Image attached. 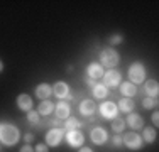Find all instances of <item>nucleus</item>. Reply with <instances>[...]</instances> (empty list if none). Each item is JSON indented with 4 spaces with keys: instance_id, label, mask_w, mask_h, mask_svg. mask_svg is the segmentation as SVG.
Masks as SVG:
<instances>
[{
    "instance_id": "nucleus-1",
    "label": "nucleus",
    "mask_w": 159,
    "mask_h": 152,
    "mask_svg": "<svg viewBox=\"0 0 159 152\" xmlns=\"http://www.w3.org/2000/svg\"><path fill=\"white\" fill-rule=\"evenodd\" d=\"M19 128L14 127L10 123H0V142L3 145L10 147V145H16L19 142Z\"/></svg>"
},
{
    "instance_id": "nucleus-2",
    "label": "nucleus",
    "mask_w": 159,
    "mask_h": 152,
    "mask_svg": "<svg viewBox=\"0 0 159 152\" xmlns=\"http://www.w3.org/2000/svg\"><path fill=\"white\" fill-rule=\"evenodd\" d=\"M100 61H102V64L107 66V68H115L117 64H119V52L112 47H107L100 52Z\"/></svg>"
},
{
    "instance_id": "nucleus-3",
    "label": "nucleus",
    "mask_w": 159,
    "mask_h": 152,
    "mask_svg": "<svg viewBox=\"0 0 159 152\" xmlns=\"http://www.w3.org/2000/svg\"><path fill=\"white\" fill-rule=\"evenodd\" d=\"M129 78H130V83L137 85V83H142L144 78H146V69L141 63H134L129 68Z\"/></svg>"
},
{
    "instance_id": "nucleus-4",
    "label": "nucleus",
    "mask_w": 159,
    "mask_h": 152,
    "mask_svg": "<svg viewBox=\"0 0 159 152\" xmlns=\"http://www.w3.org/2000/svg\"><path fill=\"white\" fill-rule=\"evenodd\" d=\"M124 144L129 147V149L135 150V149H141L142 145V137L137 134V132H127L124 135Z\"/></svg>"
},
{
    "instance_id": "nucleus-5",
    "label": "nucleus",
    "mask_w": 159,
    "mask_h": 152,
    "mask_svg": "<svg viewBox=\"0 0 159 152\" xmlns=\"http://www.w3.org/2000/svg\"><path fill=\"white\" fill-rule=\"evenodd\" d=\"M64 137V132L61 130V128H51V130L46 134V144L51 147H56L59 145V142L63 140Z\"/></svg>"
},
{
    "instance_id": "nucleus-6",
    "label": "nucleus",
    "mask_w": 159,
    "mask_h": 152,
    "mask_svg": "<svg viewBox=\"0 0 159 152\" xmlns=\"http://www.w3.org/2000/svg\"><path fill=\"white\" fill-rule=\"evenodd\" d=\"M100 112L105 118H115L117 113H119V108H117V105L113 101H103L100 105Z\"/></svg>"
},
{
    "instance_id": "nucleus-7",
    "label": "nucleus",
    "mask_w": 159,
    "mask_h": 152,
    "mask_svg": "<svg viewBox=\"0 0 159 152\" xmlns=\"http://www.w3.org/2000/svg\"><path fill=\"white\" fill-rule=\"evenodd\" d=\"M68 144L73 147H80L83 145V142H85V139H83V134L80 130H70L68 132Z\"/></svg>"
},
{
    "instance_id": "nucleus-8",
    "label": "nucleus",
    "mask_w": 159,
    "mask_h": 152,
    "mask_svg": "<svg viewBox=\"0 0 159 152\" xmlns=\"http://www.w3.org/2000/svg\"><path fill=\"white\" fill-rule=\"evenodd\" d=\"M103 79H105V85L108 86H119L122 76H120L119 71H107V73H103Z\"/></svg>"
},
{
    "instance_id": "nucleus-9",
    "label": "nucleus",
    "mask_w": 159,
    "mask_h": 152,
    "mask_svg": "<svg viewBox=\"0 0 159 152\" xmlns=\"http://www.w3.org/2000/svg\"><path fill=\"white\" fill-rule=\"evenodd\" d=\"M52 93H54L58 98H66L68 95H70V86H68L64 81H58V83H54Z\"/></svg>"
},
{
    "instance_id": "nucleus-10",
    "label": "nucleus",
    "mask_w": 159,
    "mask_h": 152,
    "mask_svg": "<svg viewBox=\"0 0 159 152\" xmlns=\"http://www.w3.org/2000/svg\"><path fill=\"white\" fill-rule=\"evenodd\" d=\"M17 105H19V108L24 110V112H31V108H32L31 96H29V95H25V93H20L17 96Z\"/></svg>"
},
{
    "instance_id": "nucleus-11",
    "label": "nucleus",
    "mask_w": 159,
    "mask_h": 152,
    "mask_svg": "<svg viewBox=\"0 0 159 152\" xmlns=\"http://www.w3.org/2000/svg\"><path fill=\"white\" fill-rule=\"evenodd\" d=\"M51 93H52V88L48 85V83H41V85L36 88V96L39 98V100H48Z\"/></svg>"
},
{
    "instance_id": "nucleus-12",
    "label": "nucleus",
    "mask_w": 159,
    "mask_h": 152,
    "mask_svg": "<svg viewBox=\"0 0 159 152\" xmlns=\"http://www.w3.org/2000/svg\"><path fill=\"white\" fill-rule=\"evenodd\" d=\"M90 135H92V140H93L95 144H98V145L105 144V140H107V132H105L103 128H100V127H98V128H93Z\"/></svg>"
},
{
    "instance_id": "nucleus-13",
    "label": "nucleus",
    "mask_w": 159,
    "mask_h": 152,
    "mask_svg": "<svg viewBox=\"0 0 159 152\" xmlns=\"http://www.w3.org/2000/svg\"><path fill=\"white\" fill-rule=\"evenodd\" d=\"M127 123L130 125L132 128H134V132L144 127V120H142V117H141V115H135V113H130V115L127 117Z\"/></svg>"
},
{
    "instance_id": "nucleus-14",
    "label": "nucleus",
    "mask_w": 159,
    "mask_h": 152,
    "mask_svg": "<svg viewBox=\"0 0 159 152\" xmlns=\"http://www.w3.org/2000/svg\"><path fill=\"white\" fill-rule=\"evenodd\" d=\"M80 112L83 113V115H92V113H95V101L93 100H85L80 103Z\"/></svg>"
},
{
    "instance_id": "nucleus-15",
    "label": "nucleus",
    "mask_w": 159,
    "mask_h": 152,
    "mask_svg": "<svg viewBox=\"0 0 159 152\" xmlns=\"http://www.w3.org/2000/svg\"><path fill=\"white\" fill-rule=\"evenodd\" d=\"M86 76H90V78H93V79L102 78V76H103V68H102L100 64H97V63H92L88 66V74Z\"/></svg>"
},
{
    "instance_id": "nucleus-16",
    "label": "nucleus",
    "mask_w": 159,
    "mask_h": 152,
    "mask_svg": "<svg viewBox=\"0 0 159 152\" xmlns=\"http://www.w3.org/2000/svg\"><path fill=\"white\" fill-rule=\"evenodd\" d=\"M122 95L124 96H127V98H130V96H134L135 93H137V86L134 85V83H130V81H125V83H122Z\"/></svg>"
},
{
    "instance_id": "nucleus-17",
    "label": "nucleus",
    "mask_w": 159,
    "mask_h": 152,
    "mask_svg": "<svg viewBox=\"0 0 159 152\" xmlns=\"http://www.w3.org/2000/svg\"><path fill=\"white\" fill-rule=\"evenodd\" d=\"M56 117H58V118H68V117H70V105L68 103H58L56 105Z\"/></svg>"
},
{
    "instance_id": "nucleus-18",
    "label": "nucleus",
    "mask_w": 159,
    "mask_h": 152,
    "mask_svg": "<svg viewBox=\"0 0 159 152\" xmlns=\"http://www.w3.org/2000/svg\"><path fill=\"white\" fill-rule=\"evenodd\" d=\"M52 110H54V105L49 100H43L39 103V106H37V113H39V115H49Z\"/></svg>"
},
{
    "instance_id": "nucleus-19",
    "label": "nucleus",
    "mask_w": 159,
    "mask_h": 152,
    "mask_svg": "<svg viewBox=\"0 0 159 152\" xmlns=\"http://www.w3.org/2000/svg\"><path fill=\"white\" fill-rule=\"evenodd\" d=\"M146 93L149 95V96H154L157 98V93H159V85L156 79H149V81L146 83Z\"/></svg>"
},
{
    "instance_id": "nucleus-20",
    "label": "nucleus",
    "mask_w": 159,
    "mask_h": 152,
    "mask_svg": "<svg viewBox=\"0 0 159 152\" xmlns=\"http://www.w3.org/2000/svg\"><path fill=\"white\" fill-rule=\"evenodd\" d=\"M117 108H119L120 112H132V110H134V101H132V98H122Z\"/></svg>"
},
{
    "instance_id": "nucleus-21",
    "label": "nucleus",
    "mask_w": 159,
    "mask_h": 152,
    "mask_svg": "<svg viewBox=\"0 0 159 152\" xmlns=\"http://www.w3.org/2000/svg\"><path fill=\"white\" fill-rule=\"evenodd\" d=\"M113 122H112V130L113 132H122L124 128H125V122H124V118L122 117H115V118H112Z\"/></svg>"
},
{
    "instance_id": "nucleus-22",
    "label": "nucleus",
    "mask_w": 159,
    "mask_h": 152,
    "mask_svg": "<svg viewBox=\"0 0 159 152\" xmlns=\"http://www.w3.org/2000/svg\"><path fill=\"white\" fill-rule=\"evenodd\" d=\"M80 120L78 118H75V117H68L66 118V125H64V127H66V130L70 132V130H78V127H80Z\"/></svg>"
},
{
    "instance_id": "nucleus-23",
    "label": "nucleus",
    "mask_w": 159,
    "mask_h": 152,
    "mask_svg": "<svg viewBox=\"0 0 159 152\" xmlns=\"http://www.w3.org/2000/svg\"><path fill=\"white\" fill-rule=\"evenodd\" d=\"M93 96L95 98H105L107 96V86L105 85H95L93 86Z\"/></svg>"
},
{
    "instance_id": "nucleus-24",
    "label": "nucleus",
    "mask_w": 159,
    "mask_h": 152,
    "mask_svg": "<svg viewBox=\"0 0 159 152\" xmlns=\"http://www.w3.org/2000/svg\"><path fill=\"white\" fill-rule=\"evenodd\" d=\"M156 137H157V134H156V130H154V128H144V140H146V142H154V140H156Z\"/></svg>"
},
{
    "instance_id": "nucleus-25",
    "label": "nucleus",
    "mask_w": 159,
    "mask_h": 152,
    "mask_svg": "<svg viewBox=\"0 0 159 152\" xmlns=\"http://www.w3.org/2000/svg\"><path fill=\"white\" fill-rule=\"evenodd\" d=\"M142 105H144V108H154L157 105V100L154 96H147V98H144Z\"/></svg>"
},
{
    "instance_id": "nucleus-26",
    "label": "nucleus",
    "mask_w": 159,
    "mask_h": 152,
    "mask_svg": "<svg viewBox=\"0 0 159 152\" xmlns=\"http://www.w3.org/2000/svg\"><path fill=\"white\" fill-rule=\"evenodd\" d=\"M39 113H37V112H29L27 113V120L29 122H31V123H34V125H36V123H39Z\"/></svg>"
},
{
    "instance_id": "nucleus-27",
    "label": "nucleus",
    "mask_w": 159,
    "mask_h": 152,
    "mask_svg": "<svg viewBox=\"0 0 159 152\" xmlns=\"http://www.w3.org/2000/svg\"><path fill=\"white\" fill-rule=\"evenodd\" d=\"M122 41H124L122 34H113V36L108 37V42H110V44H120Z\"/></svg>"
},
{
    "instance_id": "nucleus-28",
    "label": "nucleus",
    "mask_w": 159,
    "mask_h": 152,
    "mask_svg": "<svg viewBox=\"0 0 159 152\" xmlns=\"http://www.w3.org/2000/svg\"><path fill=\"white\" fill-rule=\"evenodd\" d=\"M34 152H49L46 144H37V147L34 149Z\"/></svg>"
},
{
    "instance_id": "nucleus-29",
    "label": "nucleus",
    "mask_w": 159,
    "mask_h": 152,
    "mask_svg": "<svg viewBox=\"0 0 159 152\" xmlns=\"http://www.w3.org/2000/svg\"><path fill=\"white\" fill-rule=\"evenodd\" d=\"M24 140H25V144L32 142V140H34V135H32V134H25V135H24Z\"/></svg>"
},
{
    "instance_id": "nucleus-30",
    "label": "nucleus",
    "mask_w": 159,
    "mask_h": 152,
    "mask_svg": "<svg viewBox=\"0 0 159 152\" xmlns=\"http://www.w3.org/2000/svg\"><path fill=\"white\" fill-rule=\"evenodd\" d=\"M20 152H34V149H32L31 145H29V144H25V145L20 149Z\"/></svg>"
},
{
    "instance_id": "nucleus-31",
    "label": "nucleus",
    "mask_w": 159,
    "mask_h": 152,
    "mask_svg": "<svg viewBox=\"0 0 159 152\" xmlns=\"http://www.w3.org/2000/svg\"><path fill=\"white\" fill-rule=\"evenodd\" d=\"M120 144H122V139H120V137H113V145L119 147Z\"/></svg>"
},
{
    "instance_id": "nucleus-32",
    "label": "nucleus",
    "mask_w": 159,
    "mask_h": 152,
    "mask_svg": "<svg viewBox=\"0 0 159 152\" xmlns=\"http://www.w3.org/2000/svg\"><path fill=\"white\" fill-rule=\"evenodd\" d=\"M85 81L88 83V85H92V86H95V85H97V83H95V79H93V78H90V76H86V78H85Z\"/></svg>"
},
{
    "instance_id": "nucleus-33",
    "label": "nucleus",
    "mask_w": 159,
    "mask_h": 152,
    "mask_svg": "<svg viewBox=\"0 0 159 152\" xmlns=\"http://www.w3.org/2000/svg\"><path fill=\"white\" fill-rule=\"evenodd\" d=\"M152 123H154V125L159 123V115H157V113H154V115H152Z\"/></svg>"
},
{
    "instance_id": "nucleus-34",
    "label": "nucleus",
    "mask_w": 159,
    "mask_h": 152,
    "mask_svg": "<svg viewBox=\"0 0 159 152\" xmlns=\"http://www.w3.org/2000/svg\"><path fill=\"white\" fill-rule=\"evenodd\" d=\"M78 152H93L92 149H88V147H83V149H80Z\"/></svg>"
},
{
    "instance_id": "nucleus-35",
    "label": "nucleus",
    "mask_w": 159,
    "mask_h": 152,
    "mask_svg": "<svg viewBox=\"0 0 159 152\" xmlns=\"http://www.w3.org/2000/svg\"><path fill=\"white\" fill-rule=\"evenodd\" d=\"M2 71H3V63L0 61V73H2Z\"/></svg>"
}]
</instances>
